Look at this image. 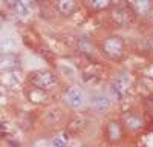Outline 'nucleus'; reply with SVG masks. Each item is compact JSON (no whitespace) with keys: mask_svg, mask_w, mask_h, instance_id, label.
Returning <instances> with one entry per match:
<instances>
[{"mask_svg":"<svg viewBox=\"0 0 153 147\" xmlns=\"http://www.w3.org/2000/svg\"><path fill=\"white\" fill-rule=\"evenodd\" d=\"M101 51L107 58L120 61L126 55V43L120 35H109L101 42Z\"/></svg>","mask_w":153,"mask_h":147,"instance_id":"1","label":"nucleus"},{"mask_svg":"<svg viewBox=\"0 0 153 147\" xmlns=\"http://www.w3.org/2000/svg\"><path fill=\"white\" fill-rule=\"evenodd\" d=\"M28 83L35 89H40V91H52L58 80L57 75L51 71H34L28 75Z\"/></svg>","mask_w":153,"mask_h":147,"instance_id":"2","label":"nucleus"},{"mask_svg":"<svg viewBox=\"0 0 153 147\" xmlns=\"http://www.w3.org/2000/svg\"><path fill=\"white\" fill-rule=\"evenodd\" d=\"M110 20L113 22L115 26L124 28L135 20V12L129 6H117L110 12Z\"/></svg>","mask_w":153,"mask_h":147,"instance_id":"3","label":"nucleus"},{"mask_svg":"<svg viewBox=\"0 0 153 147\" xmlns=\"http://www.w3.org/2000/svg\"><path fill=\"white\" fill-rule=\"evenodd\" d=\"M104 133H106V138L109 143H112V144L120 143L124 138V127L121 124V121H117V120L109 121L106 124Z\"/></svg>","mask_w":153,"mask_h":147,"instance_id":"4","label":"nucleus"},{"mask_svg":"<svg viewBox=\"0 0 153 147\" xmlns=\"http://www.w3.org/2000/svg\"><path fill=\"white\" fill-rule=\"evenodd\" d=\"M91 104H92V109L95 110L97 114H106L110 110L112 107V101H110V98L104 94H97L92 97V100H91Z\"/></svg>","mask_w":153,"mask_h":147,"instance_id":"5","label":"nucleus"},{"mask_svg":"<svg viewBox=\"0 0 153 147\" xmlns=\"http://www.w3.org/2000/svg\"><path fill=\"white\" fill-rule=\"evenodd\" d=\"M65 100L72 109H81L84 106V95L80 89H76V88H71V89L66 91Z\"/></svg>","mask_w":153,"mask_h":147,"instance_id":"6","label":"nucleus"},{"mask_svg":"<svg viewBox=\"0 0 153 147\" xmlns=\"http://www.w3.org/2000/svg\"><path fill=\"white\" fill-rule=\"evenodd\" d=\"M78 8L76 0H55V9L60 16L63 17H69Z\"/></svg>","mask_w":153,"mask_h":147,"instance_id":"7","label":"nucleus"},{"mask_svg":"<svg viewBox=\"0 0 153 147\" xmlns=\"http://www.w3.org/2000/svg\"><path fill=\"white\" fill-rule=\"evenodd\" d=\"M76 49H78L80 54H83L87 58H92L95 55V45L89 37H80L76 40Z\"/></svg>","mask_w":153,"mask_h":147,"instance_id":"8","label":"nucleus"},{"mask_svg":"<svg viewBox=\"0 0 153 147\" xmlns=\"http://www.w3.org/2000/svg\"><path fill=\"white\" fill-rule=\"evenodd\" d=\"M20 65L19 57L16 54H5L0 57V68L3 71H12Z\"/></svg>","mask_w":153,"mask_h":147,"instance_id":"9","label":"nucleus"},{"mask_svg":"<svg viewBox=\"0 0 153 147\" xmlns=\"http://www.w3.org/2000/svg\"><path fill=\"white\" fill-rule=\"evenodd\" d=\"M124 122H126V127H129L130 130H138V129H141L144 126L143 118L135 115V114H132V112L124 115Z\"/></svg>","mask_w":153,"mask_h":147,"instance_id":"10","label":"nucleus"},{"mask_svg":"<svg viewBox=\"0 0 153 147\" xmlns=\"http://www.w3.org/2000/svg\"><path fill=\"white\" fill-rule=\"evenodd\" d=\"M45 120L49 126H58L63 121V112L60 109H49L45 115Z\"/></svg>","mask_w":153,"mask_h":147,"instance_id":"11","label":"nucleus"},{"mask_svg":"<svg viewBox=\"0 0 153 147\" xmlns=\"http://www.w3.org/2000/svg\"><path fill=\"white\" fill-rule=\"evenodd\" d=\"M112 5V0H86V6L92 12H100L104 11Z\"/></svg>","mask_w":153,"mask_h":147,"instance_id":"12","label":"nucleus"},{"mask_svg":"<svg viewBox=\"0 0 153 147\" xmlns=\"http://www.w3.org/2000/svg\"><path fill=\"white\" fill-rule=\"evenodd\" d=\"M112 88H113L115 92H117V94L121 97V95L127 91V88H129V77H127L126 74H121V75L117 78V81L113 83Z\"/></svg>","mask_w":153,"mask_h":147,"instance_id":"13","label":"nucleus"},{"mask_svg":"<svg viewBox=\"0 0 153 147\" xmlns=\"http://www.w3.org/2000/svg\"><path fill=\"white\" fill-rule=\"evenodd\" d=\"M135 8H136V12L146 16L153 8V0H135Z\"/></svg>","mask_w":153,"mask_h":147,"instance_id":"14","label":"nucleus"},{"mask_svg":"<svg viewBox=\"0 0 153 147\" xmlns=\"http://www.w3.org/2000/svg\"><path fill=\"white\" fill-rule=\"evenodd\" d=\"M144 106H146L147 114L153 115V95H152V97H149V98H146V103H144Z\"/></svg>","mask_w":153,"mask_h":147,"instance_id":"15","label":"nucleus"},{"mask_svg":"<svg viewBox=\"0 0 153 147\" xmlns=\"http://www.w3.org/2000/svg\"><path fill=\"white\" fill-rule=\"evenodd\" d=\"M51 143H52V147H66L65 140H61V138H54Z\"/></svg>","mask_w":153,"mask_h":147,"instance_id":"16","label":"nucleus"},{"mask_svg":"<svg viewBox=\"0 0 153 147\" xmlns=\"http://www.w3.org/2000/svg\"><path fill=\"white\" fill-rule=\"evenodd\" d=\"M146 46H147V49H149L150 52H153V37H149V39H147Z\"/></svg>","mask_w":153,"mask_h":147,"instance_id":"17","label":"nucleus"},{"mask_svg":"<svg viewBox=\"0 0 153 147\" xmlns=\"http://www.w3.org/2000/svg\"><path fill=\"white\" fill-rule=\"evenodd\" d=\"M37 147H52V143H48V141H43V143H38Z\"/></svg>","mask_w":153,"mask_h":147,"instance_id":"18","label":"nucleus"},{"mask_svg":"<svg viewBox=\"0 0 153 147\" xmlns=\"http://www.w3.org/2000/svg\"><path fill=\"white\" fill-rule=\"evenodd\" d=\"M37 2H45V0H37Z\"/></svg>","mask_w":153,"mask_h":147,"instance_id":"19","label":"nucleus"}]
</instances>
